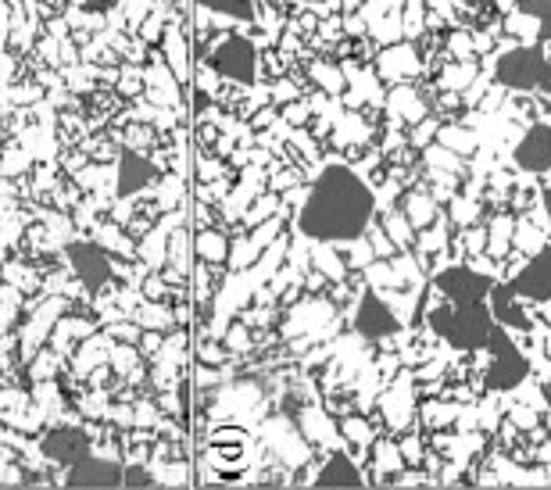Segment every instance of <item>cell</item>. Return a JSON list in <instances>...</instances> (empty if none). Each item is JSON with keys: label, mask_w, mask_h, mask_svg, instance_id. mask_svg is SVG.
I'll use <instances>...</instances> for the list:
<instances>
[{"label": "cell", "mask_w": 551, "mask_h": 490, "mask_svg": "<svg viewBox=\"0 0 551 490\" xmlns=\"http://www.w3.org/2000/svg\"><path fill=\"white\" fill-rule=\"evenodd\" d=\"M373 211H376V197H373L369 183L348 165H330L316 179L298 225L312 240L351 243L369 229Z\"/></svg>", "instance_id": "6da1fadb"}, {"label": "cell", "mask_w": 551, "mask_h": 490, "mask_svg": "<svg viewBox=\"0 0 551 490\" xmlns=\"http://www.w3.org/2000/svg\"><path fill=\"white\" fill-rule=\"evenodd\" d=\"M430 326L451 344V347H462V351H473V347H483L494 323H490V308L483 301L476 305H444V308H433L430 312Z\"/></svg>", "instance_id": "7a4b0ae2"}, {"label": "cell", "mask_w": 551, "mask_h": 490, "mask_svg": "<svg viewBox=\"0 0 551 490\" xmlns=\"http://www.w3.org/2000/svg\"><path fill=\"white\" fill-rule=\"evenodd\" d=\"M494 76L508 90H551V61L537 44L505 51L494 65Z\"/></svg>", "instance_id": "3957f363"}, {"label": "cell", "mask_w": 551, "mask_h": 490, "mask_svg": "<svg viewBox=\"0 0 551 490\" xmlns=\"http://www.w3.org/2000/svg\"><path fill=\"white\" fill-rule=\"evenodd\" d=\"M211 69L226 79H236V83H254L258 76V54H254V44L247 37H226L215 54H211Z\"/></svg>", "instance_id": "277c9868"}, {"label": "cell", "mask_w": 551, "mask_h": 490, "mask_svg": "<svg viewBox=\"0 0 551 490\" xmlns=\"http://www.w3.org/2000/svg\"><path fill=\"white\" fill-rule=\"evenodd\" d=\"M487 347H490V355H494V365H490V387H498V390H512V387H519L522 376H526V358L515 351V344L508 340V333L494 326L490 337H487Z\"/></svg>", "instance_id": "5b68a950"}, {"label": "cell", "mask_w": 551, "mask_h": 490, "mask_svg": "<svg viewBox=\"0 0 551 490\" xmlns=\"http://www.w3.org/2000/svg\"><path fill=\"white\" fill-rule=\"evenodd\" d=\"M437 287L444 290V298H448L451 305H476V301H483V298L490 294L494 283H490L487 276L465 269V265H451V269H444V273L437 276Z\"/></svg>", "instance_id": "8992f818"}, {"label": "cell", "mask_w": 551, "mask_h": 490, "mask_svg": "<svg viewBox=\"0 0 551 490\" xmlns=\"http://www.w3.org/2000/svg\"><path fill=\"white\" fill-rule=\"evenodd\" d=\"M512 287V294L522 301H547L551 298V248H540L519 273H515V280L508 283Z\"/></svg>", "instance_id": "52a82bcc"}, {"label": "cell", "mask_w": 551, "mask_h": 490, "mask_svg": "<svg viewBox=\"0 0 551 490\" xmlns=\"http://www.w3.org/2000/svg\"><path fill=\"white\" fill-rule=\"evenodd\" d=\"M398 326H401V323L394 319L391 305L380 301V294L366 290L362 301H358V312H355V330H358L366 340H383V337L398 333Z\"/></svg>", "instance_id": "ba28073f"}, {"label": "cell", "mask_w": 551, "mask_h": 490, "mask_svg": "<svg viewBox=\"0 0 551 490\" xmlns=\"http://www.w3.org/2000/svg\"><path fill=\"white\" fill-rule=\"evenodd\" d=\"M515 165L522 172H533V176L551 172V126L540 122V126H530L522 133V140L515 147Z\"/></svg>", "instance_id": "9c48e42d"}, {"label": "cell", "mask_w": 551, "mask_h": 490, "mask_svg": "<svg viewBox=\"0 0 551 490\" xmlns=\"http://www.w3.org/2000/svg\"><path fill=\"white\" fill-rule=\"evenodd\" d=\"M319 486H323V490H362V472H358V465H355L348 454H333V458L323 465Z\"/></svg>", "instance_id": "30bf717a"}, {"label": "cell", "mask_w": 551, "mask_h": 490, "mask_svg": "<svg viewBox=\"0 0 551 490\" xmlns=\"http://www.w3.org/2000/svg\"><path fill=\"white\" fill-rule=\"evenodd\" d=\"M490 315L505 326H526V312L515 305L512 287H490Z\"/></svg>", "instance_id": "8fae6325"}, {"label": "cell", "mask_w": 551, "mask_h": 490, "mask_svg": "<svg viewBox=\"0 0 551 490\" xmlns=\"http://www.w3.org/2000/svg\"><path fill=\"white\" fill-rule=\"evenodd\" d=\"M519 15L533 19L540 40H551V0H522V4H519Z\"/></svg>", "instance_id": "7c38bea8"}, {"label": "cell", "mask_w": 551, "mask_h": 490, "mask_svg": "<svg viewBox=\"0 0 551 490\" xmlns=\"http://www.w3.org/2000/svg\"><path fill=\"white\" fill-rule=\"evenodd\" d=\"M405 218H408V225H415V229H423V225H430L433 222V200L430 197H423V193H412V197H405Z\"/></svg>", "instance_id": "4fadbf2b"}, {"label": "cell", "mask_w": 551, "mask_h": 490, "mask_svg": "<svg viewBox=\"0 0 551 490\" xmlns=\"http://www.w3.org/2000/svg\"><path fill=\"white\" fill-rule=\"evenodd\" d=\"M197 4H204V8H211V12H218V15H229V19H254V4L251 0H197Z\"/></svg>", "instance_id": "5bb4252c"}, {"label": "cell", "mask_w": 551, "mask_h": 490, "mask_svg": "<svg viewBox=\"0 0 551 490\" xmlns=\"http://www.w3.org/2000/svg\"><path fill=\"white\" fill-rule=\"evenodd\" d=\"M383 233H391V240L398 243H408V236H412V225H408V218H405V211H387V218H383Z\"/></svg>", "instance_id": "9a60e30c"}, {"label": "cell", "mask_w": 551, "mask_h": 490, "mask_svg": "<svg viewBox=\"0 0 551 490\" xmlns=\"http://www.w3.org/2000/svg\"><path fill=\"white\" fill-rule=\"evenodd\" d=\"M312 76H316L326 90H333V94L341 90V72H337L333 65H326V61H323V65H316V69H312Z\"/></svg>", "instance_id": "2e32d148"}, {"label": "cell", "mask_w": 551, "mask_h": 490, "mask_svg": "<svg viewBox=\"0 0 551 490\" xmlns=\"http://www.w3.org/2000/svg\"><path fill=\"white\" fill-rule=\"evenodd\" d=\"M498 233H490V248L501 255L505 248H508V218H498V225H494Z\"/></svg>", "instance_id": "e0dca14e"}, {"label": "cell", "mask_w": 551, "mask_h": 490, "mask_svg": "<svg viewBox=\"0 0 551 490\" xmlns=\"http://www.w3.org/2000/svg\"><path fill=\"white\" fill-rule=\"evenodd\" d=\"M373 248H376V255H394V251H398V243H394L383 229H376V233H373Z\"/></svg>", "instance_id": "ac0fdd59"}, {"label": "cell", "mask_w": 551, "mask_h": 490, "mask_svg": "<svg viewBox=\"0 0 551 490\" xmlns=\"http://www.w3.org/2000/svg\"><path fill=\"white\" fill-rule=\"evenodd\" d=\"M451 211H455L458 222H473V218H476V204H469V200H455Z\"/></svg>", "instance_id": "d6986e66"}, {"label": "cell", "mask_w": 551, "mask_h": 490, "mask_svg": "<svg viewBox=\"0 0 551 490\" xmlns=\"http://www.w3.org/2000/svg\"><path fill=\"white\" fill-rule=\"evenodd\" d=\"M426 158H430V165H444V168H451V165H455V158H451L448 151H440V147H430V151H426Z\"/></svg>", "instance_id": "ffe728a7"}, {"label": "cell", "mask_w": 551, "mask_h": 490, "mask_svg": "<svg viewBox=\"0 0 551 490\" xmlns=\"http://www.w3.org/2000/svg\"><path fill=\"white\" fill-rule=\"evenodd\" d=\"M451 51H455V54H469V37H458V33H455V37H451Z\"/></svg>", "instance_id": "44dd1931"}, {"label": "cell", "mask_w": 551, "mask_h": 490, "mask_svg": "<svg viewBox=\"0 0 551 490\" xmlns=\"http://www.w3.org/2000/svg\"><path fill=\"white\" fill-rule=\"evenodd\" d=\"M483 240H487V236H483V229H469V248H473V251H480V248H483Z\"/></svg>", "instance_id": "7402d4cb"}, {"label": "cell", "mask_w": 551, "mask_h": 490, "mask_svg": "<svg viewBox=\"0 0 551 490\" xmlns=\"http://www.w3.org/2000/svg\"><path fill=\"white\" fill-rule=\"evenodd\" d=\"M344 429H348V437H355V440H366V426H362V422H348Z\"/></svg>", "instance_id": "603a6c76"}, {"label": "cell", "mask_w": 551, "mask_h": 490, "mask_svg": "<svg viewBox=\"0 0 551 490\" xmlns=\"http://www.w3.org/2000/svg\"><path fill=\"white\" fill-rule=\"evenodd\" d=\"M287 118H291V122H305V108H291Z\"/></svg>", "instance_id": "cb8c5ba5"}, {"label": "cell", "mask_w": 551, "mask_h": 490, "mask_svg": "<svg viewBox=\"0 0 551 490\" xmlns=\"http://www.w3.org/2000/svg\"><path fill=\"white\" fill-rule=\"evenodd\" d=\"M430 133H433V122H430V126H423V129L415 133V140H419V143H426V136H430Z\"/></svg>", "instance_id": "d4e9b609"}, {"label": "cell", "mask_w": 551, "mask_h": 490, "mask_svg": "<svg viewBox=\"0 0 551 490\" xmlns=\"http://www.w3.org/2000/svg\"><path fill=\"white\" fill-rule=\"evenodd\" d=\"M544 211H547V218H551V186L544 190Z\"/></svg>", "instance_id": "484cf974"}]
</instances>
